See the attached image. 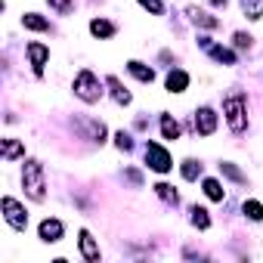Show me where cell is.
Listing matches in <instances>:
<instances>
[{
  "label": "cell",
  "instance_id": "6da1fadb",
  "mask_svg": "<svg viewBox=\"0 0 263 263\" xmlns=\"http://www.w3.org/2000/svg\"><path fill=\"white\" fill-rule=\"evenodd\" d=\"M223 115H226V124L235 130V134H241V130L248 127V118H245V96L238 90H232L226 99H223Z\"/></svg>",
  "mask_w": 263,
  "mask_h": 263
},
{
  "label": "cell",
  "instance_id": "7a4b0ae2",
  "mask_svg": "<svg viewBox=\"0 0 263 263\" xmlns=\"http://www.w3.org/2000/svg\"><path fill=\"white\" fill-rule=\"evenodd\" d=\"M22 186H25L28 198L44 201L47 183H44V164H41V161H28V164H25V171H22Z\"/></svg>",
  "mask_w": 263,
  "mask_h": 263
},
{
  "label": "cell",
  "instance_id": "3957f363",
  "mask_svg": "<svg viewBox=\"0 0 263 263\" xmlns=\"http://www.w3.org/2000/svg\"><path fill=\"white\" fill-rule=\"evenodd\" d=\"M74 96L84 99V102H99V96H102V84H99V78H96L93 71L84 68V71L74 78Z\"/></svg>",
  "mask_w": 263,
  "mask_h": 263
},
{
  "label": "cell",
  "instance_id": "277c9868",
  "mask_svg": "<svg viewBox=\"0 0 263 263\" xmlns=\"http://www.w3.org/2000/svg\"><path fill=\"white\" fill-rule=\"evenodd\" d=\"M0 208H4V217H7V223L13 226V229H25L28 226V214H25V208L16 201V198H4V201H0Z\"/></svg>",
  "mask_w": 263,
  "mask_h": 263
},
{
  "label": "cell",
  "instance_id": "5b68a950",
  "mask_svg": "<svg viewBox=\"0 0 263 263\" xmlns=\"http://www.w3.org/2000/svg\"><path fill=\"white\" fill-rule=\"evenodd\" d=\"M146 161H149V167H152V171H158V174H167V171L174 167V161H171L167 149H164V146H158V143H149V146H146Z\"/></svg>",
  "mask_w": 263,
  "mask_h": 263
},
{
  "label": "cell",
  "instance_id": "8992f818",
  "mask_svg": "<svg viewBox=\"0 0 263 263\" xmlns=\"http://www.w3.org/2000/svg\"><path fill=\"white\" fill-rule=\"evenodd\" d=\"M195 130L201 137H211L214 130H217V115H214V108H198L195 111Z\"/></svg>",
  "mask_w": 263,
  "mask_h": 263
},
{
  "label": "cell",
  "instance_id": "52a82bcc",
  "mask_svg": "<svg viewBox=\"0 0 263 263\" xmlns=\"http://www.w3.org/2000/svg\"><path fill=\"white\" fill-rule=\"evenodd\" d=\"M28 59H31V65H34V74H44V65H47V59H50V47H44V44H28Z\"/></svg>",
  "mask_w": 263,
  "mask_h": 263
},
{
  "label": "cell",
  "instance_id": "ba28073f",
  "mask_svg": "<svg viewBox=\"0 0 263 263\" xmlns=\"http://www.w3.org/2000/svg\"><path fill=\"white\" fill-rule=\"evenodd\" d=\"M59 238H62V223H59V220H44V223H41V241L53 245V241H59Z\"/></svg>",
  "mask_w": 263,
  "mask_h": 263
},
{
  "label": "cell",
  "instance_id": "9c48e42d",
  "mask_svg": "<svg viewBox=\"0 0 263 263\" xmlns=\"http://www.w3.org/2000/svg\"><path fill=\"white\" fill-rule=\"evenodd\" d=\"M81 254H84L90 263H96V260H99V245L93 241V235H90L87 229H81Z\"/></svg>",
  "mask_w": 263,
  "mask_h": 263
},
{
  "label": "cell",
  "instance_id": "30bf717a",
  "mask_svg": "<svg viewBox=\"0 0 263 263\" xmlns=\"http://www.w3.org/2000/svg\"><path fill=\"white\" fill-rule=\"evenodd\" d=\"M186 87H189V74H186V71L177 68V71L167 74V90H171V93H183Z\"/></svg>",
  "mask_w": 263,
  "mask_h": 263
},
{
  "label": "cell",
  "instance_id": "8fae6325",
  "mask_svg": "<svg viewBox=\"0 0 263 263\" xmlns=\"http://www.w3.org/2000/svg\"><path fill=\"white\" fill-rule=\"evenodd\" d=\"M127 68H130V74H134V78H140L143 84H152V81H155V71H152L149 65H143V62H130Z\"/></svg>",
  "mask_w": 263,
  "mask_h": 263
},
{
  "label": "cell",
  "instance_id": "7c38bea8",
  "mask_svg": "<svg viewBox=\"0 0 263 263\" xmlns=\"http://www.w3.org/2000/svg\"><path fill=\"white\" fill-rule=\"evenodd\" d=\"M0 155H4V161H13V158L25 155V149H22L19 140H4V149H0Z\"/></svg>",
  "mask_w": 263,
  "mask_h": 263
},
{
  "label": "cell",
  "instance_id": "4fadbf2b",
  "mask_svg": "<svg viewBox=\"0 0 263 263\" xmlns=\"http://www.w3.org/2000/svg\"><path fill=\"white\" fill-rule=\"evenodd\" d=\"M161 134H164V140H177L180 137V124L171 115H161Z\"/></svg>",
  "mask_w": 263,
  "mask_h": 263
},
{
  "label": "cell",
  "instance_id": "5bb4252c",
  "mask_svg": "<svg viewBox=\"0 0 263 263\" xmlns=\"http://www.w3.org/2000/svg\"><path fill=\"white\" fill-rule=\"evenodd\" d=\"M22 22H25V28H31V31H50V22H47V19H41L37 13H25V16H22Z\"/></svg>",
  "mask_w": 263,
  "mask_h": 263
},
{
  "label": "cell",
  "instance_id": "9a60e30c",
  "mask_svg": "<svg viewBox=\"0 0 263 263\" xmlns=\"http://www.w3.org/2000/svg\"><path fill=\"white\" fill-rule=\"evenodd\" d=\"M186 13H189V19H192L195 25H204V28H217V19H211L208 13H201V10H195V7H189Z\"/></svg>",
  "mask_w": 263,
  "mask_h": 263
},
{
  "label": "cell",
  "instance_id": "2e32d148",
  "mask_svg": "<svg viewBox=\"0 0 263 263\" xmlns=\"http://www.w3.org/2000/svg\"><path fill=\"white\" fill-rule=\"evenodd\" d=\"M90 31H93L96 37H111V34H115V25L105 22V19H93V22H90Z\"/></svg>",
  "mask_w": 263,
  "mask_h": 263
},
{
  "label": "cell",
  "instance_id": "e0dca14e",
  "mask_svg": "<svg viewBox=\"0 0 263 263\" xmlns=\"http://www.w3.org/2000/svg\"><path fill=\"white\" fill-rule=\"evenodd\" d=\"M241 10L248 19H260L263 16V0H241Z\"/></svg>",
  "mask_w": 263,
  "mask_h": 263
},
{
  "label": "cell",
  "instance_id": "ac0fdd59",
  "mask_svg": "<svg viewBox=\"0 0 263 263\" xmlns=\"http://www.w3.org/2000/svg\"><path fill=\"white\" fill-rule=\"evenodd\" d=\"M208 53H211V56H214L217 62H226V65H235V56H232L229 50H223V47H214V44H211V47H208Z\"/></svg>",
  "mask_w": 263,
  "mask_h": 263
},
{
  "label": "cell",
  "instance_id": "d6986e66",
  "mask_svg": "<svg viewBox=\"0 0 263 263\" xmlns=\"http://www.w3.org/2000/svg\"><path fill=\"white\" fill-rule=\"evenodd\" d=\"M108 87H111V93H115V99H118V102H124V105L130 102V93L121 87V81H118V78H108Z\"/></svg>",
  "mask_w": 263,
  "mask_h": 263
},
{
  "label": "cell",
  "instance_id": "ffe728a7",
  "mask_svg": "<svg viewBox=\"0 0 263 263\" xmlns=\"http://www.w3.org/2000/svg\"><path fill=\"white\" fill-rule=\"evenodd\" d=\"M204 195H208L211 201H223V189H220V183H217V180H204Z\"/></svg>",
  "mask_w": 263,
  "mask_h": 263
},
{
  "label": "cell",
  "instance_id": "44dd1931",
  "mask_svg": "<svg viewBox=\"0 0 263 263\" xmlns=\"http://www.w3.org/2000/svg\"><path fill=\"white\" fill-rule=\"evenodd\" d=\"M245 217H251L254 223L263 220V204L260 201H245Z\"/></svg>",
  "mask_w": 263,
  "mask_h": 263
},
{
  "label": "cell",
  "instance_id": "7402d4cb",
  "mask_svg": "<svg viewBox=\"0 0 263 263\" xmlns=\"http://www.w3.org/2000/svg\"><path fill=\"white\" fill-rule=\"evenodd\" d=\"M155 192H158V198H164L167 204H177V192H174V186H167V183H158V186H155Z\"/></svg>",
  "mask_w": 263,
  "mask_h": 263
},
{
  "label": "cell",
  "instance_id": "603a6c76",
  "mask_svg": "<svg viewBox=\"0 0 263 263\" xmlns=\"http://www.w3.org/2000/svg\"><path fill=\"white\" fill-rule=\"evenodd\" d=\"M192 223H195L198 229H208V226H211V217H208V211H204V208H192Z\"/></svg>",
  "mask_w": 263,
  "mask_h": 263
},
{
  "label": "cell",
  "instance_id": "cb8c5ba5",
  "mask_svg": "<svg viewBox=\"0 0 263 263\" xmlns=\"http://www.w3.org/2000/svg\"><path fill=\"white\" fill-rule=\"evenodd\" d=\"M47 4H50L59 16H68V13L74 10V0H47Z\"/></svg>",
  "mask_w": 263,
  "mask_h": 263
},
{
  "label": "cell",
  "instance_id": "d4e9b609",
  "mask_svg": "<svg viewBox=\"0 0 263 263\" xmlns=\"http://www.w3.org/2000/svg\"><path fill=\"white\" fill-rule=\"evenodd\" d=\"M198 174H201V164H198V161H192V158L183 161V177H186V180H198Z\"/></svg>",
  "mask_w": 263,
  "mask_h": 263
},
{
  "label": "cell",
  "instance_id": "484cf974",
  "mask_svg": "<svg viewBox=\"0 0 263 263\" xmlns=\"http://www.w3.org/2000/svg\"><path fill=\"white\" fill-rule=\"evenodd\" d=\"M220 171H223V174H226L229 180H235V183H245V174H241V171H238L235 164H229V161H223V164H220Z\"/></svg>",
  "mask_w": 263,
  "mask_h": 263
},
{
  "label": "cell",
  "instance_id": "4316f807",
  "mask_svg": "<svg viewBox=\"0 0 263 263\" xmlns=\"http://www.w3.org/2000/svg\"><path fill=\"white\" fill-rule=\"evenodd\" d=\"M140 4H143L146 10H152L155 16H161V13H164V7H161V0H140Z\"/></svg>",
  "mask_w": 263,
  "mask_h": 263
},
{
  "label": "cell",
  "instance_id": "83f0119b",
  "mask_svg": "<svg viewBox=\"0 0 263 263\" xmlns=\"http://www.w3.org/2000/svg\"><path fill=\"white\" fill-rule=\"evenodd\" d=\"M115 140H118V149H130V137L127 134H118Z\"/></svg>",
  "mask_w": 263,
  "mask_h": 263
},
{
  "label": "cell",
  "instance_id": "f1b7e54d",
  "mask_svg": "<svg viewBox=\"0 0 263 263\" xmlns=\"http://www.w3.org/2000/svg\"><path fill=\"white\" fill-rule=\"evenodd\" d=\"M235 47H251V37L248 34H235Z\"/></svg>",
  "mask_w": 263,
  "mask_h": 263
},
{
  "label": "cell",
  "instance_id": "f546056e",
  "mask_svg": "<svg viewBox=\"0 0 263 263\" xmlns=\"http://www.w3.org/2000/svg\"><path fill=\"white\" fill-rule=\"evenodd\" d=\"M211 4H214V7H226V0H211Z\"/></svg>",
  "mask_w": 263,
  "mask_h": 263
}]
</instances>
